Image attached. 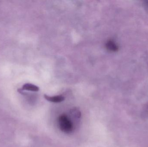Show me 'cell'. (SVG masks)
I'll list each match as a JSON object with an SVG mask.
<instances>
[{"label": "cell", "mask_w": 148, "mask_h": 147, "mask_svg": "<svg viewBox=\"0 0 148 147\" xmlns=\"http://www.w3.org/2000/svg\"><path fill=\"white\" fill-rule=\"evenodd\" d=\"M59 127L61 131L66 133H71L73 130V127L71 120L65 114L61 115L58 120Z\"/></svg>", "instance_id": "obj_1"}, {"label": "cell", "mask_w": 148, "mask_h": 147, "mask_svg": "<svg viewBox=\"0 0 148 147\" xmlns=\"http://www.w3.org/2000/svg\"><path fill=\"white\" fill-rule=\"evenodd\" d=\"M44 98L47 101L51 102L57 103L61 102L65 100V98L62 96H49L47 95H44Z\"/></svg>", "instance_id": "obj_2"}, {"label": "cell", "mask_w": 148, "mask_h": 147, "mask_svg": "<svg viewBox=\"0 0 148 147\" xmlns=\"http://www.w3.org/2000/svg\"><path fill=\"white\" fill-rule=\"evenodd\" d=\"M106 47L108 50L111 51L116 52L118 51V45L113 40H109L106 43Z\"/></svg>", "instance_id": "obj_3"}, {"label": "cell", "mask_w": 148, "mask_h": 147, "mask_svg": "<svg viewBox=\"0 0 148 147\" xmlns=\"http://www.w3.org/2000/svg\"><path fill=\"white\" fill-rule=\"evenodd\" d=\"M22 89L23 90L32 91H38L39 90V88L38 86L30 83L25 84L23 86Z\"/></svg>", "instance_id": "obj_4"}, {"label": "cell", "mask_w": 148, "mask_h": 147, "mask_svg": "<svg viewBox=\"0 0 148 147\" xmlns=\"http://www.w3.org/2000/svg\"><path fill=\"white\" fill-rule=\"evenodd\" d=\"M144 4L148 9V1H144Z\"/></svg>", "instance_id": "obj_5"}]
</instances>
